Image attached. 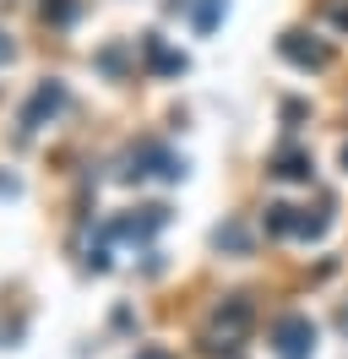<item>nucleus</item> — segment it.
Instances as JSON below:
<instances>
[{"label":"nucleus","mask_w":348,"mask_h":359,"mask_svg":"<svg viewBox=\"0 0 348 359\" xmlns=\"http://www.w3.org/2000/svg\"><path fill=\"white\" fill-rule=\"evenodd\" d=\"M136 359H174V354H163V348H142Z\"/></svg>","instance_id":"nucleus-17"},{"label":"nucleus","mask_w":348,"mask_h":359,"mask_svg":"<svg viewBox=\"0 0 348 359\" xmlns=\"http://www.w3.org/2000/svg\"><path fill=\"white\" fill-rule=\"evenodd\" d=\"M223 11H229V0H196L191 6V27L196 33H213V27L223 22Z\"/></svg>","instance_id":"nucleus-9"},{"label":"nucleus","mask_w":348,"mask_h":359,"mask_svg":"<svg viewBox=\"0 0 348 359\" xmlns=\"http://www.w3.org/2000/svg\"><path fill=\"white\" fill-rule=\"evenodd\" d=\"M180 175H185V158L169 153L163 142H142L126 158V180H180Z\"/></svg>","instance_id":"nucleus-2"},{"label":"nucleus","mask_w":348,"mask_h":359,"mask_svg":"<svg viewBox=\"0 0 348 359\" xmlns=\"http://www.w3.org/2000/svg\"><path fill=\"white\" fill-rule=\"evenodd\" d=\"M326 229H332V212H326V207H316V212H300V218H294V234H300V240H321Z\"/></svg>","instance_id":"nucleus-10"},{"label":"nucleus","mask_w":348,"mask_h":359,"mask_svg":"<svg viewBox=\"0 0 348 359\" xmlns=\"http://www.w3.org/2000/svg\"><path fill=\"white\" fill-rule=\"evenodd\" d=\"M0 196H17V180L11 175H0Z\"/></svg>","instance_id":"nucleus-16"},{"label":"nucleus","mask_w":348,"mask_h":359,"mask_svg":"<svg viewBox=\"0 0 348 359\" xmlns=\"http://www.w3.org/2000/svg\"><path fill=\"white\" fill-rule=\"evenodd\" d=\"M142 55H147V66H152V71H163V76H180V71L191 66V60H185L180 49H169L158 33H147V39H142Z\"/></svg>","instance_id":"nucleus-7"},{"label":"nucleus","mask_w":348,"mask_h":359,"mask_svg":"<svg viewBox=\"0 0 348 359\" xmlns=\"http://www.w3.org/2000/svg\"><path fill=\"white\" fill-rule=\"evenodd\" d=\"M44 17L49 22H71L76 17V0H44Z\"/></svg>","instance_id":"nucleus-13"},{"label":"nucleus","mask_w":348,"mask_h":359,"mask_svg":"<svg viewBox=\"0 0 348 359\" xmlns=\"http://www.w3.org/2000/svg\"><path fill=\"white\" fill-rule=\"evenodd\" d=\"M11 55H17V44H11V33H6V27H0V66H6V60H11Z\"/></svg>","instance_id":"nucleus-15"},{"label":"nucleus","mask_w":348,"mask_h":359,"mask_svg":"<svg viewBox=\"0 0 348 359\" xmlns=\"http://www.w3.org/2000/svg\"><path fill=\"white\" fill-rule=\"evenodd\" d=\"M213 245L218 250H250V234H245V224H223L213 234Z\"/></svg>","instance_id":"nucleus-12"},{"label":"nucleus","mask_w":348,"mask_h":359,"mask_svg":"<svg viewBox=\"0 0 348 359\" xmlns=\"http://www.w3.org/2000/svg\"><path fill=\"white\" fill-rule=\"evenodd\" d=\"M250 299L245 294H234V299H223L213 311V321H207V348L213 354H229V348H239L245 343V332H250Z\"/></svg>","instance_id":"nucleus-1"},{"label":"nucleus","mask_w":348,"mask_h":359,"mask_svg":"<svg viewBox=\"0 0 348 359\" xmlns=\"http://www.w3.org/2000/svg\"><path fill=\"white\" fill-rule=\"evenodd\" d=\"M294 218H300V207H288V202H272L267 207V234H294Z\"/></svg>","instance_id":"nucleus-11"},{"label":"nucleus","mask_w":348,"mask_h":359,"mask_svg":"<svg viewBox=\"0 0 348 359\" xmlns=\"http://www.w3.org/2000/svg\"><path fill=\"white\" fill-rule=\"evenodd\" d=\"M65 104H71L65 82H55V76H49V82H39V88H33V98L22 104V131H39V126H49V120H55Z\"/></svg>","instance_id":"nucleus-4"},{"label":"nucleus","mask_w":348,"mask_h":359,"mask_svg":"<svg viewBox=\"0 0 348 359\" xmlns=\"http://www.w3.org/2000/svg\"><path fill=\"white\" fill-rule=\"evenodd\" d=\"M326 17H332L337 27H348V6H343V0H326Z\"/></svg>","instance_id":"nucleus-14"},{"label":"nucleus","mask_w":348,"mask_h":359,"mask_svg":"<svg viewBox=\"0 0 348 359\" xmlns=\"http://www.w3.org/2000/svg\"><path fill=\"white\" fill-rule=\"evenodd\" d=\"M343 169H348V142H343Z\"/></svg>","instance_id":"nucleus-18"},{"label":"nucleus","mask_w":348,"mask_h":359,"mask_svg":"<svg viewBox=\"0 0 348 359\" xmlns=\"http://www.w3.org/2000/svg\"><path fill=\"white\" fill-rule=\"evenodd\" d=\"M272 175L278 180H310L316 175V158L304 153V147H283V153L272 158Z\"/></svg>","instance_id":"nucleus-8"},{"label":"nucleus","mask_w":348,"mask_h":359,"mask_svg":"<svg viewBox=\"0 0 348 359\" xmlns=\"http://www.w3.org/2000/svg\"><path fill=\"white\" fill-rule=\"evenodd\" d=\"M163 224H169V207H142V212H130V218H114L104 234L109 240H136V245H142V240H152Z\"/></svg>","instance_id":"nucleus-6"},{"label":"nucleus","mask_w":348,"mask_h":359,"mask_svg":"<svg viewBox=\"0 0 348 359\" xmlns=\"http://www.w3.org/2000/svg\"><path fill=\"white\" fill-rule=\"evenodd\" d=\"M272 354L278 359H310L316 354V321L300 311H288L272 321Z\"/></svg>","instance_id":"nucleus-3"},{"label":"nucleus","mask_w":348,"mask_h":359,"mask_svg":"<svg viewBox=\"0 0 348 359\" xmlns=\"http://www.w3.org/2000/svg\"><path fill=\"white\" fill-rule=\"evenodd\" d=\"M278 49H283V60L300 66V71H326V66H332V49H326L321 39L300 33V27H288V33L278 39Z\"/></svg>","instance_id":"nucleus-5"}]
</instances>
